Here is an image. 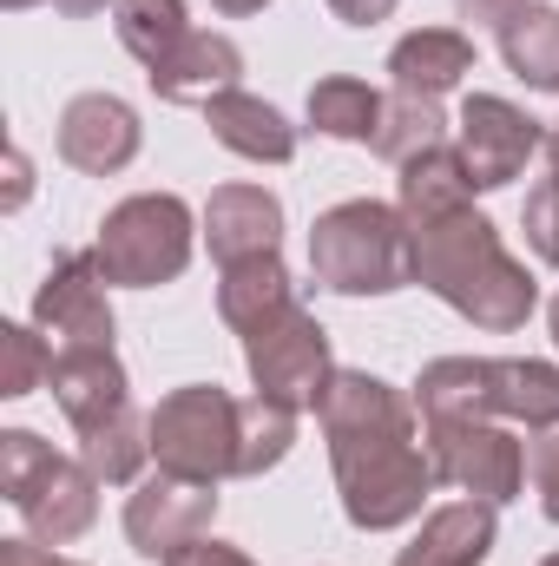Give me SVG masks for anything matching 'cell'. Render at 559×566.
Returning a JSON list of instances; mask_svg holds the SVG:
<instances>
[{
	"instance_id": "cell-27",
	"label": "cell",
	"mask_w": 559,
	"mask_h": 566,
	"mask_svg": "<svg viewBox=\"0 0 559 566\" xmlns=\"http://www.w3.org/2000/svg\"><path fill=\"white\" fill-rule=\"evenodd\" d=\"M520 224H527V244L540 251V264H559V178H540V185L527 191Z\"/></svg>"
},
{
	"instance_id": "cell-16",
	"label": "cell",
	"mask_w": 559,
	"mask_h": 566,
	"mask_svg": "<svg viewBox=\"0 0 559 566\" xmlns=\"http://www.w3.org/2000/svg\"><path fill=\"white\" fill-rule=\"evenodd\" d=\"M204 244L224 264H244V258H271L283 244V205L277 191L264 185H218L211 205H204Z\"/></svg>"
},
{
	"instance_id": "cell-10",
	"label": "cell",
	"mask_w": 559,
	"mask_h": 566,
	"mask_svg": "<svg viewBox=\"0 0 559 566\" xmlns=\"http://www.w3.org/2000/svg\"><path fill=\"white\" fill-rule=\"evenodd\" d=\"M33 329L46 336L53 356L66 349H113V303H106V271L93 251H60L53 271L33 296Z\"/></svg>"
},
{
	"instance_id": "cell-2",
	"label": "cell",
	"mask_w": 559,
	"mask_h": 566,
	"mask_svg": "<svg viewBox=\"0 0 559 566\" xmlns=\"http://www.w3.org/2000/svg\"><path fill=\"white\" fill-rule=\"evenodd\" d=\"M409 238H415V283L434 290L454 316H467L474 329H494V336L527 329L540 283L527 277V264L507 258L500 231L474 205L421 218V224H409Z\"/></svg>"
},
{
	"instance_id": "cell-21",
	"label": "cell",
	"mask_w": 559,
	"mask_h": 566,
	"mask_svg": "<svg viewBox=\"0 0 559 566\" xmlns=\"http://www.w3.org/2000/svg\"><path fill=\"white\" fill-rule=\"evenodd\" d=\"M382 93L369 80H349V73H329L309 86V126L323 139H349V145H376L382 133Z\"/></svg>"
},
{
	"instance_id": "cell-28",
	"label": "cell",
	"mask_w": 559,
	"mask_h": 566,
	"mask_svg": "<svg viewBox=\"0 0 559 566\" xmlns=\"http://www.w3.org/2000/svg\"><path fill=\"white\" fill-rule=\"evenodd\" d=\"M527 474H534L540 514L559 527V422L553 428H534V441H527Z\"/></svg>"
},
{
	"instance_id": "cell-19",
	"label": "cell",
	"mask_w": 559,
	"mask_h": 566,
	"mask_svg": "<svg viewBox=\"0 0 559 566\" xmlns=\"http://www.w3.org/2000/svg\"><path fill=\"white\" fill-rule=\"evenodd\" d=\"M487 554H494V501H454L421 521L395 566H481Z\"/></svg>"
},
{
	"instance_id": "cell-6",
	"label": "cell",
	"mask_w": 559,
	"mask_h": 566,
	"mask_svg": "<svg viewBox=\"0 0 559 566\" xmlns=\"http://www.w3.org/2000/svg\"><path fill=\"white\" fill-rule=\"evenodd\" d=\"M151 461L178 481H238L244 474V402L218 382L171 389L151 409Z\"/></svg>"
},
{
	"instance_id": "cell-23",
	"label": "cell",
	"mask_w": 559,
	"mask_h": 566,
	"mask_svg": "<svg viewBox=\"0 0 559 566\" xmlns=\"http://www.w3.org/2000/svg\"><path fill=\"white\" fill-rule=\"evenodd\" d=\"M461 205H474V178H467V165H461L454 145H434V151H421V158L402 165V218L409 224L441 218V211H461Z\"/></svg>"
},
{
	"instance_id": "cell-12",
	"label": "cell",
	"mask_w": 559,
	"mask_h": 566,
	"mask_svg": "<svg viewBox=\"0 0 559 566\" xmlns=\"http://www.w3.org/2000/svg\"><path fill=\"white\" fill-rule=\"evenodd\" d=\"M461 165H467V178H474V191H500V185H514L520 171H527V158L540 151V119L534 113H520L514 99H500V93H467L461 99Z\"/></svg>"
},
{
	"instance_id": "cell-11",
	"label": "cell",
	"mask_w": 559,
	"mask_h": 566,
	"mask_svg": "<svg viewBox=\"0 0 559 566\" xmlns=\"http://www.w3.org/2000/svg\"><path fill=\"white\" fill-rule=\"evenodd\" d=\"M211 521H218V488H204V481H178V474H151L133 488V501H126V541H133V554L139 560H178L184 547H198L204 534H211Z\"/></svg>"
},
{
	"instance_id": "cell-31",
	"label": "cell",
	"mask_w": 559,
	"mask_h": 566,
	"mask_svg": "<svg viewBox=\"0 0 559 566\" xmlns=\"http://www.w3.org/2000/svg\"><path fill=\"white\" fill-rule=\"evenodd\" d=\"M0 566H86V560H66L46 541H0Z\"/></svg>"
},
{
	"instance_id": "cell-5",
	"label": "cell",
	"mask_w": 559,
	"mask_h": 566,
	"mask_svg": "<svg viewBox=\"0 0 559 566\" xmlns=\"http://www.w3.org/2000/svg\"><path fill=\"white\" fill-rule=\"evenodd\" d=\"M0 488H7V507L27 521L33 541L66 547L99 521V488L106 481L86 461L53 454L33 428H7L0 434Z\"/></svg>"
},
{
	"instance_id": "cell-8",
	"label": "cell",
	"mask_w": 559,
	"mask_h": 566,
	"mask_svg": "<svg viewBox=\"0 0 559 566\" xmlns=\"http://www.w3.org/2000/svg\"><path fill=\"white\" fill-rule=\"evenodd\" d=\"M244 363H251V382H257V396L264 402H283V409H316L323 402V389H329V376H336V363H329V329L303 310V303H289L277 316H264L251 336H244Z\"/></svg>"
},
{
	"instance_id": "cell-1",
	"label": "cell",
	"mask_w": 559,
	"mask_h": 566,
	"mask_svg": "<svg viewBox=\"0 0 559 566\" xmlns=\"http://www.w3.org/2000/svg\"><path fill=\"white\" fill-rule=\"evenodd\" d=\"M316 416L329 434V468H336L349 527L389 534V527L415 521L434 488V454H428L415 402L369 369H336Z\"/></svg>"
},
{
	"instance_id": "cell-18",
	"label": "cell",
	"mask_w": 559,
	"mask_h": 566,
	"mask_svg": "<svg viewBox=\"0 0 559 566\" xmlns=\"http://www.w3.org/2000/svg\"><path fill=\"white\" fill-rule=\"evenodd\" d=\"M467 73H474V40H467V33H454V27H421V33H402V40H395V53H389V80H395V93H421V99L454 93Z\"/></svg>"
},
{
	"instance_id": "cell-17",
	"label": "cell",
	"mask_w": 559,
	"mask_h": 566,
	"mask_svg": "<svg viewBox=\"0 0 559 566\" xmlns=\"http://www.w3.org/2000/svg\"><path fill=\"white\" fill-rule=\"evenodd\" d=\"M204 126H211V139L224 145V151H238L251 165H289L296 158V126L283 119L277 106H264L257 93H244V86L218 93L204 106Z\"/></svg>"
},
{
	"instance_id": "cell-32",
	"label": "cell",
	"mask_w": 559,
	"mask_h": 566,
	"mask_svg": "<svg viewBox=\"0 0 559 566\" xmlns=\"http://www.w3.org/2000/svg\"><path fill=\"white\" fill-rule=\"evenodd\" d=\"M329 13H336L342 27H376V20L395 13V0H329Z\"/></svg>"
},
{
	"instance_id": "cell-13",
	"label": "cell",
	"mask_w": 559,
	"mask_h": 566,
	"mask_svg": "<svg viewBox=\"0 0 559 566\" xmlns=\"http://www.w3.org/2000/svg\"><path fill=\"white\" fill-rule=\"evenodd\" d=\"M139 113L119 93H80L60 113V158L86 178H113L139 158Z\"/></svg>"
},
{
	"instance_id": "cell-25",
	"label": "cell",
	"mask_w": 559,
	"mask_h": 566,
	"mask_svg": "<svg viewBox=\"0 0 559 566\" xmlns=\"http://www.w3.org/2000/svg\"><path fill=\"white\" fill-rule=\"evenodd\" d=\"M113 27H119V46L139 60L145 73L191 33L184 0H113Z\"/></svg>"
},
{
	"instance_id": "cell-14",
	"label": "cell",
	"mask_w": 559,
	"mask_h": 566,
	"mask_svg": "<svg viewBox=\"0 0 559 566\" xmlns=\"http://www.w3.org/2000/svg\"><path fill=\"white\" fill-rule=\"evenodd\" d=\"M46 382H53V402L80 441L113 428L119 416H133V382H126V363L113 349H66V356H53Z\"/></svg>"
},
{
	"instance_id": "cell-29",
	"label": "cell",
	"mask_w": 559,
	"mask_h": 566,
	"mask_svg": "<svg viewBox=\"0 0 559 566\" xmlns=\"http://www.w3.org/2000/svg\"><path fill=\"white\" fill-rule=\"evenodd\" d=\"M165 566H257V560H251L244 547H224V541H211V534H204L198 547H184L178 560H165Z\"/></svg>"
},
{
	"instance_id": "cell-7",
	"label": "cell",
	"mask_w": 559,
	"mask_h": 566,
	"mask_svg": "<svg viewBox=\"0 0 559 566\" xmlns=\"http://www.w3.org/2000/svg\"><path fill=\"white\" fill-rule=\"evenodd\" d=\"M191 238H198V224L178 191H139L106 211L93 258H99L106 283H119V290H158L191 264Z\"/></svg>"
},
{
	"instance_id": "cell-36",
	"label": "cell",
	"mask_w": 559,
	"mask_h": 566,
	"mask_svg": "<svg viewBox=\"0 0 559 566\" xmlns=\"http://www.w3.org/2000/svg\"><path fill=\"white\" fill-rule=\"evenodd\" d=\"M540 151H547V165H553V178H559V126L547 133V139H540Z\"/></svg>"
},
{
	"instance_id": "cell-35",
	"label": "cell",
	"mask_w": 559,
	"mask_h": 566,
	"mask_svg": "<svg viewBox=\"0 0 559 566\" xmlns=\"http://www.w3.org/2000/svg\"><path fill=\"white\" fill-rule=\"evenodd\" d=\"M66 20H93V13H106V0H53Z\"/></svg>"
},
{
	"instance_id": "cell-26",
	"label": "cell",
	"mask_w": 559,
	"mask_h": 566,
	"mask_svg": "<svg viewBox=\"0 0 559 566\" xmlns=\"http://www.w3.org/2000/svg\"><path fill=\"white\" fill-rule=\"evenodd\" d=\"M46 369H53L46 336H40V329H27V323H0V396H7V402L33 396Z\"/></svg>"
},
{
	"instance_id": "cell-22",
	"label": "cell",
	"mask_w": 559,
	"mask_h": 566,
	"mask_svg": "<svg viewBox=\"0 0 559 566\" xmlns=\"http://www.w3.org/2000/svg\"><path fill=\"white\" fill-rule=\"evenodd\" d=\"M500 60L514 80H527L534 93H559V7L534 0L527 13H514L500 33Z\"/></svg>"
},
{
	"instance_id": "cell-20",
	"label": "cell",
	"mask_w": 559,
	"mask_h": 566,
	"mask_svg": "<svg viewBox=\"0 0 559 566\" xmlns=\"http://www.w3.org/2000/svg\"><path fill=\"white\" fill-rule=\"evenodd\" d=\"M289 303H296V283L283 271V251L244 258V264H224V271H218V316H224L238 336H251L264 316H277Z\"/></svg>"
},
{
	"instance_id": "cell-39",
	"label": "cell",
	"mask_w": 559,
	"mask_h": 566,
	"mask_svg": "<svg viewBox=\"0 0 559 566\" xmlns=\"http://www.w3.org/2000/svg\"><path fill=\"white\" fill-rule=\"evenodd\" d=\"M540 566H559V554H547V560H540Z\"/></svg>"
},
{
	"instance_id": "cell-30",
	"label": "cell",
	"mask_w": 559,
	"mask_h": 566,
	"mask_svg": "<svg viewBox=\"0 0 559 566\" xmlns=\"http://www.w3.org/2000/svg\"><path fill=\"white\" fill-rule=\"evenodd\" d=\"M534 0H461V20H474V27H487V33H500L514 13H527Z\"/></svg>"
},
{
	"instance_id": "cell-34",
	"label": "cell",
	"mask_w": 559,
	"mask_h": 566,
	"mask_svg": "<svg viewBox=\"0 0 559 566\" xmlns=\"http://www.w3.org/2000/svg\"><path fill=\"white\" fill-rule=\"evenodd\" d=\"M7 171H13V191H7V205H20V198H27V151H13V158H7Z\"/></svg>"
},
{
	"instance_id": "cell-33",
	"label": "cell",
	"mask_w": 559,
	"mask_h": 566,
	"mask_svg": "<svg viewBox=\"0 0 559 566\" xmlns=\"http://www.w3.org/2000/svg\"><path fill=\"white\" fill-rule=\"evenodd\" d=\"M211 7H218L224 20H251V13H264L271 0H211Z\"/></svg>"
},
{
	"instance_id": "cell-3",
	"label": "cell",
	"mask_w": 559,
	"mask_h": 566,
	"mask_svg": "<svg viewBox=\"0 0 559 566\" xmlns=\"http://www.w3.org/2000/svg\"><path fill=\"white\" fill-rule=\"evenodd\" d=\"M421 422H559V369L534 356H441L415 382Z\"/></svg>"
},
{
	"instance_id": "cell-4",
	"label": "cell",
	"mask_w": 559,
	"mask_h": 566,
	"mask_svg": "<svg viewBox=\"0 0 559 566\" xmlns=\"http://www.w3.org/2000/svg\"><path fill=\"white\" fill-rule=\"evenodd\" d=\"M309 271L336 296H389L415 283V238L402 205L349 198L309 224Z\"/></svg>"
},
{
	"instance_id": "cell-24",
	"label": "cell",
	"mask_w": 559,
	"mask_h": 566,
	"mask_svg": "<svg viewBox=\"0 0 559 566\" xmlns=\"http://www.w3.org/2000/svg\"><path fill=\"white\" fill-rule=\"evenodd\" d=\"M434 145H447V113H441V99L389 93V106H382V133H376L369 151H382L389 165H409V158L434 151Z\"/></svg>"
},
{
	"instance_id": "cell-15",
	"label": "cell",
	"mask_w": 559,
	"mask_h": 566,
	"mask_svg": "<svg viewBox=\"0 0 559 566\" xmlns=\"http://www.w3.org/2000/svg\"><path fill=\"white\" fill-rule=\"evenodd\" d=\"M151 93L158 99H171V106H211L218 93H231L238 80H244V53H238V40L231 33H204V27H191L151 73Z\"/></svg>"
},
{
	"instance_id": "cell-37",
	"label": "cell",
	"mask_w": 559,
	"mask_h": 566,
	"mask_svg": "<svg viewBox=\"0 0 559 566\" xmlns=\"http://www.w3.org/2000/svg\"><path fill=\"white\" fill-rule=\"evenodd\" d=\"M547 323H553V343H559V296H553V310H547Z\"/></svg>"
},
{
	"instance_id": "cell-9",
	"label": "cell",
	"mask_w": 559,
	"mask_h": 566,
	"mask_svg": "<svg viewBox=\"0 0 559 566\" xmlns=\"http://www.w3.org/2000/svg\"><path fill=\"white\" fill-rule=\"evenodd\" d=\"M428 454H434V481L461 488L467 501H520L527 488V448L494 422H421Z\"/></svg>"
},
{
	"instance_id": "cell-38",
	"label": "cell",
	"mask_w": 559,
	"mask_h": 566,
	"mask_svg": "<svg viewBox=\"0 0 559 566\" xmlns=\"http://www.w3.org/2000/svg\"><path fill=\"white\" fill-rule=\"evenodd\" d=\"M0 7H13V13H20V7H40V0H0Z\"/></svg>"
}]
</instances>
